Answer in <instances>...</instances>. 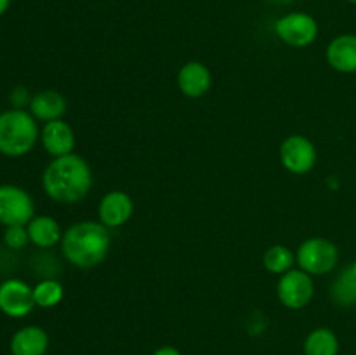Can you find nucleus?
<instances>
[{
  "mask_svg": "<svg viewBox=\"0 0 356 355\" xmlns=\"http://www.w3.org/2000/svg\"><path fill=\"white\" fill-rule=\"evenodd\" d=\"M35 218V204L24 188L0 184V225L26 226Z\"/></svg>",
  "mask_w": 356,
  "mask_h": 355,
  "instance_id": "39448f33",
  "label": "nucleus"
},
{
  "mask_svg": "<svg viewBox=\"0 0 356 355\" xmlns=\"http://www.w3.org/2000/svg\"><path fill=\"white\" fill-rule=\"evenodd\" d=\"M275 33L284 44L302 49L312 45L318 37V23L312 14L289 13L278 17L275 23Z\"/></svg>",
  "mask_w": 356,
  "mask_h": 355,
  "instance_id": "423d86ee",
  "label": "nucleus"
},
{
  "mask_svg": "<svg viewBox=\"0 0 356 355\" xmlns=\"http://www.w3.org/2000/svg\"><path fill=\"white\" fill-rule=\"evenodd\" d=\"M30 113L33 115L37 120L40 122H52L61 118L66 113V103L65 96L54 89L38 90L37 94L31 96L30 101Z\"/></svg>",
  "mask_w": 356,
  "mask_h": 355,
  "instance_id": "4468645a",
  "label": "nucleus"
},
{
  "mask_svg": "<svg viewBox=\"0 0 356 355\" xmlns=\"http://www.w3.org/2000/svg\"><path fill=\"white\" fill-rule=\"evenodd\" d=\"M26 230L30 242L40 249H49V247H54L56 244L61 242L63 230L52 216H35L26 225Z\"/></svg>",
  "mask_w": 356,
  "mask_h": 355,
  "instance_id": "dca6fc26",
  "label": "nucleus"
},
{
  "mask_svg": "<svg viewBox=\"0 0 356 355\" xmlns=\"http://www.w3.org/2000/svg\"><path fill=\"white\" fill-rule=\"evenodd\" d=\"M49 348V334L38 326L21 327L10 338L13 355H45Z\"/></svg>",
  "mask_w": 356,
  "mask_h": 355,
  "instance_id": "2eb2a0df",
  "label": "nucleus"
},
{
  "mask_svg": "<svg viewBox=\"0 0 356 355\" xmlns=\"http://www.w3.org/2000/svg\"><path fill=\"white\" fill-rule=\"evenodd\" d=\"M327 63L339 73H356V35L344 33L327 45Z\"/></svg>",
  "mask_w": 356,
  "mask_h": 355,
  "instance_id": "ddd939ff",
  "label": "nucleus"
},
{
  "mask_svg": "<svg viewBox=\"0 0 356 355\" xmlns=\"http://www.w3.org/2000/svg\"><path fill=\"white\" fill-rule=\"evenodd\" d=\"M315 294V284L312 275L305 270H289L280 275L277 284V296L284 306L291 310H301L309 305Z\"/></svg>",
  "mask_w": 356,
  "mask_h": 355,
  "instance_id": "0eeeda50",
  "label": "nucleus"
},
{
  "mask_svg": "<svg viewBox=\"0 0 356 355\" xmlns=\"http://www.w3.org/2000/svg\"><path fill=\"white\" fill-rule=\"evenodd\" d=\"M33 298L40 308H54L65 298V287L56 278H44L33 287Z\"/></svg>",
  "mask_w": 356,
  "mask_h": 355,
  "instance_id": "aec40b11",
  "label": "nucleus"
},
{
  "mask_svg": "<svg viewBox=\"0 0 356 355\" xmlns=\"http://www.w3.org/2000/svg\"><path fill=\"white\" fill-rule=\"evenodd\" d=\"M30 94L24 87H14L13 93H10V103H13V108H19V110H24V106H30Z\"/></svg>",
  "mask_w": 356,
  "mask_h": 355,
  "instance_id": "4be33fe9",
  "label": "nucleus"
},
{
  "mask_svg": "<svg viewBox=\"0 0 356 355\" xmlns=\"http://www.w3.org/2000/svg\"><path fill=\"white\" fill-rule=\"evenodd\" d=\"M339 261L337 246L323 237H312L299 246L296 263L309 275H325L334 270Z\"/></svg>",
  "mask_w": 356,
  "mask_h": 355,
  "instance_id": "20e7f679",
  "label": "nucleus"
},
{
  "mask_svg": "<svg viewBox=\"0 0 356 355\" xmlns=\"http://www.w3.org/2000/svg\"><path fill=\"white\" fill-rule=\"evenodd\" d=\"M92 183V169L87 160L76 153L56 157L42 174V188L45 195L59 204H75L86 198Z\"/></svg>",
  "mask_w": 356,
  "mask_h": 355,
  "instance_id": "f257e3e1",
  "label": "nucleus"
},
{
  "mask_svg": "<svg viewBox=\"0 0 356 355\" xmlns=\"http://www.w3.org/2000/svg\"><path fill=\"white\" fill-rule=\"evenodd\" d=\"M28 242H30V237H28L26 226H6L3 244H6L9 249L19 251L23 249V247H26Z\"/></svg>",
  "mask_w": 356,
  "mask_h": 355,
  "instance_id": "412c9836",
  "label": "nucleus"
},
{
  "mask_svg": "<svg viewBox=\"0 0 356 355\" xmlns=\"http://www.w3.org/2000/svg\"><path fill=\"white\" fill-rule=\"evenodd\" d=\"M282 166L292 174H308L316 164V148L306 136L292 134L280 145Z\"/></svg>",
  "mask_w": 356,
  "mask_h": 355,
  "instance_id": "6e6552de",
  "label": "nucleus"
},
{
  "mask_svg": "<svg viewBox=\"0 0 356 355\" xmlns=\"http://www.w3.org/2000/svg\"><path fill=\"white\" fill-rule=\"evenodd\" d=\"M275 2H282V3H285V2H291V0H275Z\"/></svg>",
  "mask_w": 356,
  "mask_h": 355,
  "instance_id": "393cba45",
  "label": "nucleus"
},
{
  "mask_svg": "<svg viewBox=\"0 0 356 355\" xmlns=\"http://www.w3.org/2000/svg\"><path fill=\"white\" fill-rule=\"evenodd\" d=\"M40 141L45 152L56 159V157L73 153V148H75V132H73L72 125L68 122L58 118V120L45 122L40 131Z\"/></svg>",
  "mask_w": 356,
  "mask_h": 355,
  "instance_id": "9b49d317",
  "label": "nucleus"
},
{
  "mask_svg": "<svg viewBox=\"0 0 356 355\" xmlns=\"http://www.w3.org/2000/svg\"><path fill=\"white\" fill-rule=\"evenodd\" d=\"M177 87L184 96L191 100L205 96L212 87L211 70L200 61H188L177 73Z\"/></svg>",
  "mask_w": 356,
  "mask_h": 355,
  "instance_id": "f8f14e48",
  "label": "nucleus"
},
{
  "mask_svg": "<svg viewBox=\"0 0 356 355\" xmlns=\"http://www.w3.org/2000/svg\"><path fill=\"white\" fill-rule=\"evenodd\" d=\"M346 2H350V3H356V0H346Z\"/></svg>",
  "mask_w": 356,
  "mask_h": 355,
  "instance_id": "a878e982",
  "label": "nucleus"
},
{
  "mask_svg": "<svg viewBox=\"0 0 356 355\" xmlns=\"http://www.w3.org/2000/svg\"><path fill=\"white\" fill-rule=\"evenodd\" d=\"M153 355H181V352L177 350L176 347H170V345H165V347H160L153 352Z\"/></svg>",
  "mask_w": 356,
  "mask_h": 355,
  "instance_id": "5701e85b",
  "label": "nucleus"
},
{
  "mask_svg": "<svg viewBox=\"0 0 356 355\" xmlns=\"http://www.w3.org/2000/svg\"><path fill=\"white\" fill-rule=\"evenodd\" d=\"M33 287L19 278H7L0 284V312L10 319H23L35 308Z\"/></svg>",
  "mask_w": 356,
  "mask_h": 355,
  "instance_id": "1a4fd4ad",
  "label": "nucleus"
},
{
  "mask_svg": "<svg viewBox=\"0 0 356 355\" xmlns=\"http://www.w3.org/2000/svg\"><path fill=\"white\" fill-rule=\"evenodd\" d=\"M61 253L76 268H94L106 260L111 247L110 228L101 221H80L63 232Z\"/></svg>",
  "mask_w": 356,
  "mask_h": 355,
  "instance_id": "f03ea898",
  "label": "nucleus"
},
{
  "mask_svg": "<svg viewBox=\"0 0 356 355\" xmlns=\"http://www.w3.org/2000/svg\"><path fill=\"white\" fill-rule=\"evenodd\" d=\"M132 212H134V202H132L131 195L122 190L108 191L101 198L99 207H97L99 221L106 228H118V226L125 225L131 219Z\"/></svg>",
  "mask_w": 356,
  "mask_h": 355,
  "instance_id": "9d476101",
  "label": "nucleus"
},
{
  "mask_svg": "<svg viewBox=\"0 0 356 355\" xmlns=\"http://www.w3.org/2000/svg\"><path fill=\"white\" fill-rule=\"evenodd\" d=\"M9 6H10V0H0V16L6 14V10L9 9Z\"/></svg>",
  "mask_w": 356,
  "mask_h": 355,
  "instance_id": "b1692460",
  "label": "nucleus"
},
{
  "mask_svg": "<svg viewBox=\"0 0 356 355\" xmlns=\"http://www.w3.org/2000/svg\"><path fill=\"white\" fill-rule=\"evenodd\" d=\"M40 138L37 118L26 110L10 108L0 113V153L17 159L33 150Z\"/></svg>",
  "mask_w": 356,
  "mask_h": 355,
  "instance_id": "7ed1b4c3",
  "label": "nucleus"
},
{
  "mask_svg": "<svg viewBox=\"0 0 356 355\" xmlns=\"http://www.w3.org/2000/svg\"><path fill=\"white\" fill-rule=\"evenodd\" d=\"M332 298L341 306L356 305V261L344 268L339 277L334 281Z\"/></svg>",
  "mask_w": 356,
  "mask_h": 355,
  "instance_id": "a211bd4d",
  "label": "nucleus"
},
{
  "mask_svg": "<svg viewBox=\"0 0 356 355\" xmlns=\"http://www.w3.org/2000/svg\"><path fill=\"white\" fill-rule=\"evenodd\" d=\"M339 340L329 327L313 329L305 340V355H337Z\"/></svg>",
  "mask_w": 356,
  "mask_h": 355,
  "instance_id": "f3484780",
  "label": "nucleus"
},
{
  "mask_svg": "<svg viewBox=\"0 0 356 355\" xmlns=\"http://www.w3.org/2000/svg\"><path fill=\"white\" fill-rule=\"evenodd\" d=\"M296 263V256L284 244H275L268 247L263 254V265L270 274L284 275L285 271L292 270Z\"/></svg>",
  "mask_w": 356,
  "mask_h": 355,
  "instance_id": "6ab92c4d",
  "label": "nucleus"
}]
</instances>
